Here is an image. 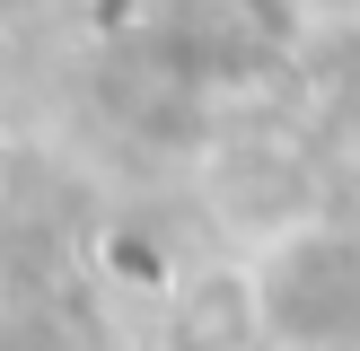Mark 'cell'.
I'll return each instance as SVG.
<instances>
[{"label": "cell", "mask_w": 360, "mask_h": 351, "mask_svg": "<svg viewBox=\"0 0 360 351\" xmlns=\"http://www.w3.org/2000/svg\"><path fill=\"white\" fill-rule=\"evenodd\" d=\"M255 333L273 351H352L360 343V228L290 220L246 263Z\"/></svg>", "instance_id": "6da1fadb"}, {"label": "cell", "mask_w": 360, "mask_h": 351, "mask_svg": "<svg viewBox=\"0 0 360 351\" xmlns=\"http://www.w3.org/2000/svg\"><path fill=\"white\" fill-rule=\"evenodd\" d=\"M299 18H316V27H360V0H290Z\"/></svg>", "instance_id": "7a4b0ae2"}, {"label": "cell", "mask_w": 360, "mask_h": 351, "mask_svg": "<svg viewBox=\"0 0 360 351\" xmlns=\"http://www.w3.org/2000/svg\"><path fill=\"white\" fill-rule=\"evenodd\" d=\"M334 150H343V167L360 176V97L343 105V123H334Z\"/></svg>", "instance_id": "3957f363"}]
</instances>
